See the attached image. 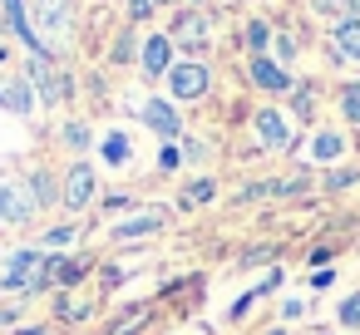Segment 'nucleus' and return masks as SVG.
<instances>
[{
  "label": "nucleus",
  "mask_w": 360,
  "mask_h": 335,
  "mask_svg": "<svg viewBox=\"0 0 360 335\" xmlns=\"http://www.w3.org/2000/svg\"><path fill=\"white\" fill-rule=\"evenodd\" d=\"M55 271H60V261H55V256H40V251H15V256L6 261L0 291H25V286H35V281H45V276H55Z\"/></svg>",
  "instance_id": "nucleus-1"
},
{
  "label": "nucleus",
  "mask_w": 360,
  "mask_h": 335,
  "mask_svg": "<svg viewBox=\"0 0 360 335\" xmlns=\"http://www.w3.org/2000/svg\"><path fill=\"white\" fill-rule=\"evenodd\" d=\"M35 212V202H30V192L20 188V183H0V222H11V227H20L25 217Z\"/></svg>",
  "instance_id": "nucleus-2"
},
{
  "label": "nucleus",
  "mask_w": 360,
  "mask_h": 335,
  "mask_svg": "<svg viewBox=\"0 0 360 335\" xmlns=\"http://www.w3.org/2000/svg\"><path fill=\"white\" fill-rule=\"evenodd\" d=\"M168 84H173L178 99H198V94H207V70L202 65H173L168 70Z\"/></svg>",
  "instance_id": "nucleus-3"
},
{
  "label": "nucleus",
  "mask_w": 360,
  "mask_h": 335,
  "mask_svg": "<svg viewBox=\"0 0 360 335\" xmlns=\"http://www.w3.org/2000/svg\"><path fill=\"white\" fill-rule=\"evenodd\" d=\"M89 197H94V173H89V163H75V168H70V183H65V197H60V202H65L70 212H84V202H89Z\"/></svg>",
  "instance_id": "nucleus-4"
},
{
  "label": "nucleus",
  "mask_w": 360,
  "mask_h": 335,
  "mask_svg": "<svg viewBox=\"0 0 360 335\" xmlns=\"http://www.w3.org/2000/svg\"><path fill=\"white\" fill-rule=\"evenodd\" d=\"M207 35H212V20H207V15H193V11H188V15L178 20V35H173V45L202 50V45H207Z\"/></svg>",
  "instance_id": "nucleus-5"
},
{
  "label": "nucleus",
  "mask_w": 360,
  "mask_h": 335,
  "mask_svg": "<svg viewBox=\"0 0 360 335\" xmlns=\"http://www.w3.org/2000/svg\"><path fill=\"white\" fill-rule=\"evenodd\" d=\"M257 133H262V143H271V148H286V143H291V124H286L276 109H262V114H257Z\"/></svg>",
  "instance_id": "nucleus-6"
},
{
  "label": "nucleus",
  "mask_w": 360,
  "mask_h": 335,
  "mask_svg": "<svg viewBox=\"0 0 360 335\" xmlns=\"http://www.w3.org/2000/svg\"><path fill=\"white\" fill-rule=\"evenodd\" d=\"M143 70H148V74H163V70H173V40H168V35H153V40H143Z\"/></svg>",
  "instance_id": "nucleus-7"
},
{
  "label": "nucleus",
  "mask_w": 360,
  "mask_h": 335,
  "mask_svg": "<svg viewBox=\"0 0 360 335\" xmlns=\"http://www.w3.org/2000/svg\"><path fill=\"white\" fill-rule=\"evenodd\" d=\"M252 79H257V89H291L286 70L271 65V60H262V55H252Z\"/></svg>",
  "instance_id": "nucleus-8"
},
{
  "label": "nucleus",
  "mask_w": 360,
  "mask_h": 335,
  "mask_svg": "<svg viewBox=\"0 0 360 335\" xmlns=\"http://www.w3.org/2000/svg\"><path fill=\"white\" fill-rule=\"evenodd\" d=\"M143 119H148V129L153 133H163V138H173L183 124H178V114H173V104H163V99H153L148 109H143Z\"/></svg>",
  "instance_id": "nucleus-9"
},
{
  "label": "nucleus",
  "mask_w": 360,
  "mask_h": 335,
  "mask_svg": "<svg viewBox=\"0 0 360 335\" xmlns=\"http://www.w3.org/2000/svg\"><path fill=\"white\" fill-rule=\"evenodd\" d=\"M306 183L301 178H291V183H252V188H242L237 192V202H257V197H291V192H301Z\"/></svg>",
  "instance_id": "nucleus-10"
},
{
  "label": "nucleus",
  "mask_w": 360,
  "mask_h": 335,
  "mask_svg": "<svg viewBox=\"0 0 360 335\" xmlns=\"http://www.w3.org/2000/svg\"><path fill=\"white\" fill-rule=\"evenodd\" d=\"M30 79H35V89H40L45 99H60V94H65V79H60V74H55V70H50L40 55L30 60Z\"/></svg>",
  "instance_id": "nucleus-11"
},
{
  "label": "nucleus",
  "mask_w": 360,
  "mask_h": 335,
  "mask_svg": "<svg viewBox=\"0 0 360 335\" xmlns=\"http://www.w3.org/2000/svg\"><path fill=\"white\" fill-rule=\"evenodd\" d=\"M35 15H40V25L55 30V35L70 25V6H65V0H35Z\"/></svg>",
  "instance_id": "nucleus-12"
},
{
  "label": "nucleus",
  "mask_w": 360,
  "mask_h": 335,
  "mask_svg": "<svg viewBox=\"0 0 360 335\" xmlns=\"http://www.w3.org/2000/svg\"><path fill=\"white\" fill-rule=\"evenodd\" d=\"M335 45H340L350 60H360V20H345V25L335 30Z\"/></svg>",
  "instance_id": "nucleus-13"
},
{
  "label": "nucleus",
  "mask_w": 360,
  "mask_h": 335,
  "mask_svg": "<svg viewBox=\"0 0 360 335\" xmlns=\"http://www.w3.org/2000/svg\"><path fill=\"white\" fill-rule=\"evenodd\" d=\"M129 153H134V148H129V138H124V133H109V138H104V158H109L114 168H124V163H129Z\"/></svg>",
  "instance_id": "nucleus-14"
},
{
  "label": "nucleus",
  "mask_w": 360,
  "mask_h": 335,
  "mask_svg": "<svg viewBox=\"0 0 360 335\" xmlns=\"http://www.w3.org/2000/svg\"><path fill=\"white\" fill-rule=\"evenodd\" d=\"M0 104L15 109V114H25V109H30V89H20V84H0Z\"/></svg>",
  "instance_id": "nucleus-15"
},
{
  "label": "nucleus",
  "mask_w": 360,
  "mask_h": 335,
  "mask_svg": "<svg viewBox=\"0 0 360 335\" xmlns=\"http://www.w3.org/2000/svg\"><path fill=\"white\" fill-rule=\"evenodd\" d=\"M311 153H316L321 163H330V158H340V133H316V143H311Z\"/></svg>",
  "instance_id": "nucleus-16"
},
{
  "label": "nucleus",
  "mask_w": 360,
  "mask_h": 335,
  "mask_svg": "<svg viewBox=\"0 0 360 335\" xmlns=\"http://www.w3.org/2000/svg\"><path fill=\"white\" fill-rule=\"evenodd\" d=\"M212 192H217V188H212L207 178H202V183H188V188H183V207H202V202H212Z\"/></svg>",
  "instance_id": "nucleus-17"
},
{
  "label": "nucleus",
  "mask_w": 360,
  "mask_h": 335,
  "mask_svg": "<svg viewBox=\"0 0 360 335\" xmlns=\"http://www.w3.org/2000/svg\"><path fill=\"white\" fill-rule=\"evenodd\" d=\"M148 232H158V217H134V222L119 227V242H129V237H148Z\"/></svg>",
  "instance_id": "nucleus-18"
},
{
  "label": "nucleus",
  "mask_w": 360,
  "mask_h": 335,
  "mask_svg": "<svg viewBox=\"0 0 360 335\" xmlns=\"http://www.w3.org/2000/svg\"><path fill=\"white\" fill-rule=\"evenodd\" d=\"M30 192H35V202L50 207V202H55V178H50V173H35V178H30Z\"/></svg>",
  "instance_id": "nucleus-19"
},
{
  "label": "nucleus",
  "mask_w": 360,
  "mask_h": 335,
  "mask_svg": "<svg viewBox=\"0 0 360 335\" xmlns=\"http://www.w3.org/2000/svg\"><path fill=\"white\" fill-rule=\"evenodd\" d=\"M316 6H321L326 15H355V11H360V0H316Z\"/></svg>",
  "instance_id": "nucleus-20"
},
{
  "label": "nucleus",
  "mask_w": 360,
  "mask_h": 335,
  "mask_svg": "<svg viewBox=\"0 0 360 335\" xmlns=\"http://www.w3.org/2000/svg\"><path fill=\"white\" fill-rule=\"evenodd\" d=\"M340 104H345V119H350V124H360V84H350Z\"/></svg>",
  "instance_id": "nucleus-21"
},
{
  "label": "nucleus",
  "mask_w": 360,
  "mask_h": 335,
  "mask_svg": "<svg viewBox=\"0 0 360 335\" xmlns=\"http://www.w3.org/2000/svg\"><path fill=\"white\" fill-rule=\"evenodd\" d=\"M340 320H345L350 330H360V296H350V301L340 306Z\"/></svg>",
  "instance_id": "nucleus-22"
},
{
  "label": "nucleus",
  "mask_w": 360,
  "mask_h": 335,
  "mask_svg": "<svg viewBox=\"0 0 360 335\" xmlns=\"http://www.w3.org/2000/svg\"><path fill=\"white\" fill-rule=\"evenodd\" d=\"M247 40H252V50H262V45H266V25L252 20V25H247Z\"/></svg>",
  "instance_id": "nucleus-23"
},
{
  "label": "nucleus",
  "mask_w": 360,
  "mask_h": 335,
  "mask_svg": "<svg viewBox=\"0 0 360 335\" xmlns=\"http://www.w3.org/2000/svg\"><path fill=\"white\" fill-rule=\"evenodd\" d=\"M45 242H50V247H70V242H75V232H70V227H60V232H50Z\"/></svg>",
  "instance_id": "nucleus-24"
},
{
  "label": "nucleus",
  "mask_w": 360,
  "mask_h": 335,
  "mask_svg": "<svg viewBox=\"0 0 360 335\" xmlns=\"http://www.w3.org/2000/svg\"><path fill=\"white\" fill-rule=\"evenodd\" d=\"M114 60H134V40H129V35L114 45Z\"/></svg>",
  "instance_id": "nucleus-25"
},
{
  "label": "nucleus",
  "mask_w": 360,
  "mask_h": 335,
  "mask_svg": "<svg viewBox=\"0 0 360 335\" xmlns=\"http://www.w3.org/2000/svg\"><path fill=\"white\" fill-rule=\"evenodd\" d=\"M158 168H163V173H173V168H178V153H173V148H163V153H158Z\"/></svg>",
  "instance_id": "nucleus-26"
},
{
  "label": "nucleus",
  "mask_w": 360,
  "mask_h": 335,
  "mask_svg": "<svg viewBox=\"0 0 360 335\" xmlns=\"http://www.w3.org/2000/svg\"><path fill=\"white\" fill-rule=\"evenodd\" d=\"M350 183H355V168H345V173H335V178H330V188H350Z\"/></svg>",
  "instance_id": "nucleus-27"
},
{
  "label": "nucleus",
  "mask_w": 360,
  "mask_h": 335,
  "mask_svg": "<svg viewBox=\"0 0 360 335\" xmlns=\"http://www.w3.org/2000/svg\"><path fill=\"white\" fill-rule=\"evenodd\" d=\"M330 281H335V276H330V271H326V266H321V271H316V276H311V286H316V291H326V286H330Z\"/></svg>",
  "instance_id": "nucleus-28"
},
{
  "label": "nucleus",
  "mask_w": 360,
  "mask_h": 335,
  "mask_svg": "<svg viewBox=\"0 0 360 335\" xmlns=\"http://www.w3.org/2000/svg\"><path fill=\"white\" fill-rule=\"evenodd\" d=\"M134 15L143 20V15H153V0H134Z\"/></svg>",
  "instance_id": "nucleus-29"
},
{
  "label": "nucleus",
  "mask_w": 360,
  "mask_h": 335,
  "mask_svg": "<svg viewBox=\"0 0 360 335\" xmlns=\"http://www.w3.org/2000/svg\"><path fill=\"white\" fill-rule=\"evenodd\" d=\"M15 320V310H0V325H11Z\"/></svg>",
  "instance_id": "nucleus-30"
},
{
  "label": "nucleus",
  "mask_w": 360,
  "mask_h": 335,
  "mask_svg": "<svg viewBox=\"0 0 360 335\" xmlns=\"http://www.w3.org/2000/svg\"><path fill=\"white\" fill-rule=\"evenodd\" d=\"M158 6H168V0H153V11H158Z\"/></svg>",
  "instance_id": "nucleus-31"
}]
</instances>
